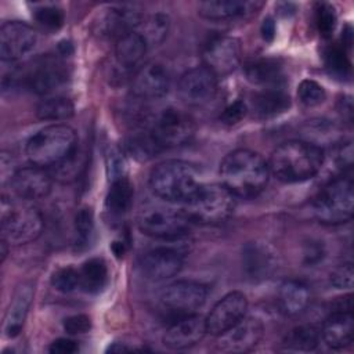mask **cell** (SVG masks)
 <instances>
[{"mask_svg":"<svg viewBox=\"0 0 354 354\" xmlns=\"http://www.w3.org/2000/svg\"><path fill=\"white\" fill-rule=\"evenodd\" d=\"M221 184L235 198H254L267 185L270 178L268 163L250 149H235L220 163Z\"/></svg>","mask_w":354,"mask_h":354,"instance_id":"obj_1","label":"cell"},{"mask_svg":"<svg viewBox=\"0 0 354 354\" xmlns=\"http://www.w3.org/2000/svg\"><path fill=\"white\" fill-rule=\"evenodd\" d=\"M324 151L308 141L290 140L277 147L268 162L270 174L285 184L313 178L324 165Z\"/></svg>","mask_w":354,"mask_h":354,"instance_id":"obj_2","label":"cell"},{"mask_svg":"<svg viewBox=\"0 0 354 354\" xmlns=\"http://www.w3.org/2000/svg\"><path fill=\"white\" fill-rule=\"evenodd\" d=\"M77 148V137L66 124H50L35 133L26 142L25 152L30 165L40 167L61 166Z\"/></svg>","mask_w":354,"mask_h":354,"instance_id":"obj_3","label":"cell"},{"mask_svg":"<svg viewBox=\"0 0 354 354\" xmlns=\"http://www.w3.org/2000/svg\"><path fill=\"white\" fill-rule=\"evenodd\" d=\"M152 192L166 202H187L202 185L194 165L170 159L156 165L149 174Z\"/></svg>","mask_w":354,"mask_h":354,"instance_id":"obj_4","label":"cell"},{"mask_svg":"<svg viewBox=\"0 0 354 354\" xmlns=\"http://www.w3.org/2000/svg\"><path fill=\"white\" fill-rule=\"evenodd\" d=\"M235 210V196L223 184H202L185 202V214L192 223L216 225Z\"/></svg>","mask_w":354,"mask_h":354,"instance_id":"obj_5","label":"cell"},{"mask_svg":"<svg viewBox=\"0 0 354 354\" xmlns=\"http://www.w3.org/2000/svg\"><path fill=\"white\" fill-rule=\"evenodd\" d=\"M354 209L353 178L342 176L325 184L313 201L315 218L326 225H339L351 220Z\"/></svg>","mask_w":354,"mask_h":354,"instance_id":"obj_6","label":"cell"},{"mask_svg":"<svg viewBox=\"0 0 354 354\" xmlns=\"http://www.w3.org/2000/svg\"><path fill=\"white\" fill-rule=\"evenodd\" d=\"M191 223L184 210L160 203L144 205L137 216L138 230L158 239H178L189 231Z\"/></svg>","mask_w":354,"mask_h":354,"instance_id":"obj_7","label":"cell"},{"mask_svg":"<svg viewBox=\"0 0 354 354\" xmlns=\"http://www.w3.org/2000/svg\"><path fill=\"white\" fill-rule=\"evenodd\" d=\"M43 225V216L35 206L10 205L3 209L1 239L12 246L29 243L40 236Z\"/></svg>","mask_w":354,"mask_h":354,"instance_id":"obj_8","label":"cell"},{"mask_svg":"<svg viewBox=\"0 0 354 354\" xmlns=\"http://www.w3.org/2000/svg\"><path fill=\"white\" fill-rule=\"evenodd\" d=\"M151 133L162 149L183 147L194 138L195 122L181 109L166 108L156 116Z\"/></svg>","mask_w":354,"mask_h":354,"instance_id":"obj_9","label":"cell"},{"mask_svg":"<svg viewBox=\"0 0 354 354\" xmlns=\"http://www.w3.org/2000/svg\"><path fill=\"white\" fill-rule=\"evenodd\" d=\"M206 288L194 281H177L160 295L162 310L173 319L195 314L206 301Z\"/></svg>","mask_w":354,"mask_h":354,"instance_id":"obj_10","label":"cell"},{"mask_svg":"<svg viewBox=\"0 0 354 354\" xmlns=\"http://www.w3.org/2000/svg\"><path fill=\"white\" fill-rule=\"evenodd\" d=\"M180 100L188 106H203L217 93V76L205 65L185 71L177 84Z\"/></svg>","mask_w":354,"mask_h":354,"instance_id":"obj_11","label":"cell"},{"mask_svg":"<svg viewBox=\"0 0 354 354\" xmlns=\"http://www.w3.org/2000/svg\"><path fill=\"white\" fill-rule=\"evenodd\" d=\"M202 55L205 66H207L216 76L230 75L241 64V41L239 39L227 35L213 36L206 41Z\"/></svg>","mask_w":354,"mask_h":354,"instance_id":"obj_12","label":"cell"},{"mask_svg":"<svg viewBox=\"0 0 354 354\" xmlns=\"http://www.w3.org/2000/svg\"><path fill=\"white\" fill-rule=\"evenodd\" d=\"M37 44L36 30L25 22L8 21L0 28V57L6 62H15L26 57Z\"/></svg>","mask_w":354,"mask_h":354,"instance_id":"obj_13","label":"cell"},{"mask_svg":"<svg viewBox=\"0 0 354 354\" xmlns=\"http://www.w3.org/2000/svg\"><path fill=\"white\" fill-rule=\"evenodd\" d=\"M248 299L242 292L234 290L223 296L205 318L206 330L213 336H220L242 318L246 317Z\"/></svg>","mask_w":354,"mask_h":354,"instance_id":"obj_14","label":"cell"},{"mask_svg":"<svg viewBox=\"0 0 354 354\" xmlns=\"http://www.w3.org/2000/svg\"><path fill=\"white\" fill-rule=\"evenodd\" d=\"M130 87L136 98L144 101L159 100L170 88V75L162 64L147 62L136 71Z\"/></svg>","mask_w":354,"mask_h":354,"instance_id":"obj_15","label":"cell"},{"mask_svg":"<svg viewBox=\"0 0 354 354\" xmlns=\"http://www.w3.org/2000/svg\"><path fill=\"white\" fill-rule=\"evenodd\" d=\"M263 324L253 317H245L232 328L221 333L217 340V350L223 353H246L257 346L263 337Z\"/></svg>","mask_w":354,"mask_h":354,"instance_id":"obj_16","label":"cell"},{"mask_svg":"<svg viewBox=\"0 0 354 354\" xmlns=\"http://www.w3.org/2000/svg\"><path fill=\"white\" fill-rule=\"evenodd\" d=\"M206 333L205 318L195 313L173 319L167 326L162 342L170 350H185L199 343Z\"/></svg>","mask_w":354,"mask_h":354,"instance_id":"obj_17","label":"cell"},{"mask_svg":"<svg viewBox=\"0 0 354 354\" xmlns=\"http://www.w3.org/2000/svg\"><path fill=\"white\" fill-rule=\"evenodd\" d=\"M28 87L40 95H47L59 88L68 79L65 65L54 57L39 59L26 75Z\"/></svg>","mask_w":354,"mask_h":354,"instance_id":"obj_18","label":"cell"},{"mask_svg":"<svg viewBox=\"0 0 354 354\" xmlns=\"http://www.w3.org/2000/svg\"><path fill=\"white\" fill-rule=\"evenodd\" d=\"M183 254L166 246L148 250L140 260L142 275L151 281H163L174 277L183 268Z\"/></svg>","mask_w":354,"mask_h":354,"instance_id":"obj_19","label":"cell"},{"mask_svg":"<svg viewBox=\"0 0 354 354\" xmlns=\"http://www.w3.org/2000/svg\"><path fill=\"white\" fill-rule=\"evenodd\" d=\"M12 192L22 201H36L47 196L51 191V177L44 167L26 166L18 169L10 177Z\"/></svg>","mask_w":354,"mask_h":354,"instance_id":"obj_20","label":"cell"},{"mask_svg":"<svg viewBox=\"0 0 354 354\" xmlns=\"http://www.w3.org/2000/svg\"><path fill=\"white\" fill-rule=\"evenodd\" d=\"M242 267L250 279H267L277 268L275 252L264 242H248L242 249Z\"/></svg>","mask_w":354,"mask_h":354,"instance_id":"obj_21","label":"cell"},{"mask_svg":"<svg viewBox=\"0 0 354 354\" xmlns=\"http://www.w3.org/2000/svg\"><path fill=\"white\" fill-rule=\"evenodd\" d=\"M100 17L97 28L100 35L106 37L119 39L138 28L142 21V15L130 7H111L104 10Z\"/></svg>","mask_w":354,"mask_h":354,"instance_id":"obj_22","label":"cell"},{"mask_svg":"<svg viewBox=\"0 0 354 354\" xmlns=\"http://www.w3.org/2000/svg\"><path fill=\"white\" fill-rule=\"evenodd\" d=\"M321 337L333 350H342L351 344L354 319L351 310H335L322 324Z\"/></svg>","mask_w":354,"mask_h":354,"instance_id":"obj_23","label":"cell"},{"mask_svg":"<svg viewBox=\"0 0 354 354\" xmlns=\"http://www.w3.org/2000/svg\"><path fill=\"white\" fill-rule=\"evenodd\" d=\"M261 3L241 0H207L198 6V14L207 21H232L253 14Z\"/></svg>","mask_w":354,"mask_h":354,"instance_id":"obj_24","label":"cell"},{"mask_svg":"<svg viewBox=\"0 0 354 354\" xmlns=\"http://www.w3.org/2000/svg\"><path fill=\"white\" fill-rule=\"evenodd\" d=\"M33 292L30 282H24L15 289L4 315L3 332L7 337H15L21 332L33 300Z\"/></svg>","mask_w":354,"mask_h":354,"instance_id":"obj_25","label":"cell"},{"mask_svg":"<svg viewBox=\"0 0 354 354\" xmlns=\"http://www.w3.org/2000/svg\"><path fill=\"white\" fill-rule=\"evenodd\" d=\"M147 50H148V46L141 37V35L133 30L116 40V44H115L116 64L124 71L133 69L141 62Z\"/></svg>","mask_w":354,"mask_h":354,"instance_id":"obj_26","label":"cell"},{"mask_svg":"<svg viewBox=\"0 0 354 354\" xmlns=\"http://www.w3.org/2000/svg\"><path fill=\"white\" fill-rule=\"evenodd\" d=\"M310 303L308 286L297 279H288L279 286L278 306L285 315H297Z\"/></svg>","mask_w":354,"mask_h":354,"instance_id":"obj_27","label":"cell"},{"mask_svg":"<svg viewBox=\"0 0 354 354\" xmlns=\"http://www.w3.org/2000/svg\"><path fill=\"white\" fill-rule=\"evenodd\" d=\"M252 106L257 118L268 119L288 111L290 106V97L279 87H268L254 94Z\"/></svg>","mask_w":354,"mask_h":354,"instance_id":"obj_28","label":"cell"},{"mask_svg":"<svg viewBox=\"0 0 354 354\" xmlns=\"http://www.w3.org/2000/svg\"><path fill=\"white\" fill-rule=\"evenodd\" d=\"M246 79L259 86L279 87L283 80L282 65L275 58H259L250 61L245 68Z\"/></svg>","mask_w":354,"mask_h":354,"instance_id":"obj_29","label":"cell"},{"mask_svg":"<svg viewBox=\"0 0 354 354\" xmlns=\"http://www.w3.org/2000/svg\"><path fill=\"white\" fill-rule=\"evenodd\" d=\"M133 196H134V188L130 180L122 176L115 177L106 194V199H105L106 210L113 216L124 214L131 206Z\"/></svg>","mask_w":354,"mask_h":354,"instance_id":"obj_30","label":"cell"},{"mask_svg":"<svg viewBox=\"0 0 354 354\" xmlns=\"http://www.w3.org/2000/svg\"><path fill=\"white\" fill-rule=\"evenodd\" d=\"M80 288L91 295L100 293L108 283V267L102 259L94 257L79 268Z\"/></svg>","mask_w":354,"mask_h":354,"instance_id":"obj_31","label":"cell"},{"mask_svg":"<svg viewBox=\"0 0 354 354\" xmlns=\"http://www.w3.org/2000/svg\"><path fill=\"white\" fill-rule=\"evenodd\" d=\"M169 26H170L169 17L162 12H156V14L144 17L141 24L136 29V32L141 35V37L144 39V41L149 48L163 43V40L169 33Z\"/></svg>","mask_w":354,"mask_h":354,"instance_id":"obj_32","label":"cell"},{"mask_svg":"<svg viewBox=\"0 0 354 354\" xmlns=\"http://www.w3.org/2000/svg\"><path fill=\"white\" fill-rule=\"evenodd\" d=\"M75 106L73 102L62 95L46 97L36 108V115L41 120H66L73 116Z\"/></svg>","mask_w":354,"mask_h":354,"instance_id":"obj_33","label":"cell"},{"mask_svg":"<svg viewBox=\"0 0 354 354\" xmlns=\"http://www.w3.org/2000/svg\"><path fill=\"white\" fill-rule=\"evenodd\" d=\"M321 339V332L314 325H299L289 330L283 344L289 350L296 351H313L317 348Z\"/></svg>","mask_w":354,"mask_h":354,"instance_id":"obj_34","label":"cell"},{"mask_svg":"<svg viewBox=\"0 0 354 354\" xmlns=\"http://www.w3.org/2000/svg\"><path fill=\"white\" fill-rule=\"evenodd\" d=\"M127 149L138 160H147L162 151V147L153 138L151 130L133 136L127 141Z\"/></svg>","mask_w":354,"mask_h":354,"instance_id":"obj_35","label":"cell"},{"mask_svg":"<svg viewBox=\"0 0 354 354\" xmlns=\"http://www.w3.org/2000/svg\"><path fill=\"white\" fill-rule=\"evenodd\" d=\"M325 65L330 75L336 77H348L351 73V62L347 55V50L343 46H330L325 51Z\"/></svg>","mask_w":354,"mask_h":354,"instance_id":"obj_36","label":"cell"},{"mask_svg":"<svg viewBox=\"0 0 354 354\" xmlns=\"http://www.w3.org/2000/svg\"><path fill=\"white\" fill-rule=\"evenodd\" d=\"M75 231H76V246L79 249L87 248L94 234V214L90 207H83L76 213Z\"/></svg>","mask_w":354,"mask_h":354,"instance_id":"obj_37","label":"cell"},{"mask_svg":"<svg viewBox=\"0 0 354 354\" xmlns=\"http://www.w3.org/2000/svg\"><path fill=\"white\" fill-rule=\"evenodd\" d=\"M337 17L335 7L329 3H317L315 4V25L319 35L325 39H329L336 28Z\"/></svg>","mask_w":354,"mask_h":354,"instance_id":"obj_38","label":"cell"},{"mask_svg":"<svg viewBox=\"0 0 354 354\" xmlns=\"http://www.w3.org/2000/svg\"><path fill=\"white\" fill-rule=\"evenodd\" d=\"M297 95L303 105L306 106H317L322 104L326 98V93L324 87L311 79H304L300 82L297 87Z\"/></svg>","mask_w":354,"mask_h":354,"instance_id":"obj_39","label":"cell"},{"mask_svg":"<svg viewBox=\"0 0 354 354\" xmlns=\"http://www.w3.org/2000/svg\"><path fill=\"white\" fill-rule=\"evenodd\" d=\"M35 19L39 22L41 28L50 32H54L62 28L65 21V14L59 7L44 6L35 11Z\"/></svg>","mask_w":354,"mask_h":354,"instance_id":"obj_40","label":"cell"},{"mask_svg":"<svg viewBox=\"0 0 354 354\" xmlns=\"http://www.w3.org/2000/svg\"><path fill=\"white\" fill-rule=\"evenodd\" d=\"M51 285L62 293L73 292L76 288H80L79 270L73 267L58 268L51 277Z\"/></svg>","mask_w":354,"mask_h":354,"instance_id":"obj_41","label":"cell"},{"mask_svg":"<svg viewBox=\"0 0 354 354\" xmlns=\"http://www.w3.org/2000/svg\"><path fill=\"white\" fill-rule=\"evenodd\" d=\"M354 270L351 263H343L337 266L330 274V283L337 289H350L353 288Z\"/></svg>","mask_w":354,"mask_h":354,"instance_id":"obj_42","label":"cell"},{"mask_svg":"<svg viewBox=\"0 0 354 354\" xmlns=\"http://www.w3.org/2000/svg\"><path fill=\"white\" fill-rule=\"evenodd\" d=\"M91 328V321L87 315L84 314H76L71 315L64 319V329L71 333V335H77V333H86Z\"/></svg>","mask_w":354,"mask_h":354,"instance_id":"obj_43","label":"cell"},{"mask_svg":"<svg viewBox=\"0 0 354 354\" xmlns=\"http://www.w3.org/2000/svg\"><path fill=\"white\" fill-rule=\"evenodd\" d=\"M246 112H248L246 104L243 101L236 100L224 109V112L221 115V120L225 124H235L245 118Z\"/></svg>","mask_w":354,"mask_h":354,"instance_id":"obj_44","label":"cell"},{"mask_svg":"<svg viewBox=\"0 0 354 354\" xmlns=\"http://www.w3.org/2000/svg\"><path fill=\"white\" fill-rule=\"evenodd\" d=\"M77 350H79L77 342L68 337H59L54 340L48 347V351L53 354H72V353H76Z\"/></svg>","mask_w":354,"mask_h":354,"instance_id":"obj_45","label":"cell"},{"mask_svg":"<svg viewBox=\"0 0 354 354\" xmlns=\"http://www.w3.org/2000/svg\"><path fill=\"white\" fill-rule=\"evenodd\" d=\"M324 256V249H322V245H318L317 243H310L308 249L304 252V261L307 264H314L317 261H319Z\"/></svg>","mask_w":354,"mask_h":354,"instance_id":"obj_46","label":"cell"},{"mask_svg":"<svg viewBox=\"0 0 354 354\" xmlns=\"http://www.w3.org/2000/svg\"><path fill=\"white\" fill-rule=\"evenodd\" d=\"M337 160L342 166H351L353 160V151H351V144L346 142V145H342L337 151Z\"/></svg>","mask_w":354,"mask_h":354,"instance_id":"obj_47","label":"cell"},{"mask_svg":"<svg viewBox=\"0 0 354 354\" xmlns=\"http://www.w3.org/2000/svg\"><path fill=\"white\" fill-rule=\"evenodd\" d=\"M261 35H263L264 40H267V41H271L274 39V36H275V24L271 18H266L263 21Z\"/></svg>","mask_w":354,"mask_h":354,"instance_id":"obj_48","label":"cell"},{"mask_svg":"<svg viewBox=\"0 0 354 354\" xmlns=\"http://www.w3.org/2000/svg\"><path fill=\"white\" fill-rule=\"evenodd\" d=\"M7 242L4 241V239H1V242H0V249H1V252H0V254H1V261H4L6 260V256H7Z\"/></svg>","mask_w":354,"mask_h":354,"instance_id":"obj_49","label":"cell"}]
</instances>
